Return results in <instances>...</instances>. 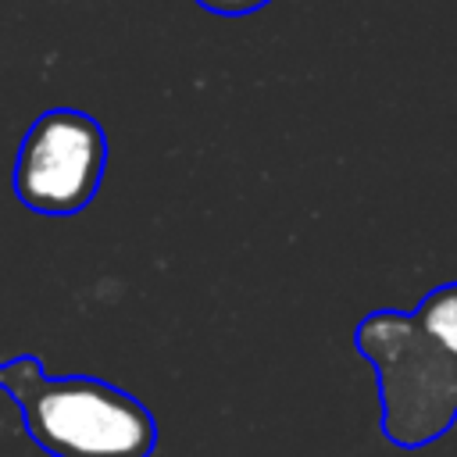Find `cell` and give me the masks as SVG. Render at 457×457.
Here are the masks:
<instances>
[{
	"mask_svg": "<svg viewBox=\"0 0 457 457\" xmlns=\"http://www.w3.org/2000/svg\"><path fill=\"white\" fill-rule=\"evenodd\" d=\"M0 389L50 457H150L157 446L150 407L104 378L46 375L39 357L21 353L0 364Z\"/></svg>",
	"mask_w": 457,
	"mask_h": 457,
	"instance_id": "6da1fadb",
	"label": "cell"
},
{
	"mask_svg": "<svg viewBox=\"0 0 457 457\" xmlns=\"http://www.w3.org/2000/svg\"><path fill=\"white\" fill-rule=\"evenodd\" d=\"M411 318L418 321V328L457 364V282L436 286L414 311Z\"/></svg>",
	"mask_w": 457,
	"mask_h": 457,
	"instance_id": "277c9868",
	"label": "cell"
},
{
	"mask_svg": "<svg viewBox=\"0 0 457 457\" xmlns=\"http://www.w3.org/2000/svg\"><path fill=\"white\" fill-rule=\"evenodd\" d=\"M196 4L207 7L211 14H221V18H243V14L261 11V7L271 4V0H196Z\"/></svg>",
	"mask_w": 457,
	"mask_h": 457,
	"instance_id": "5b68a950",
	"label": "cell"
},
{
	"mask_svg": "<svg viewBox=\"0 0 457 457\" xmlns=\"http://www.w3.org/2000/svg\"><path fill=\"white\" fill-rule=\"evenodd\" d=\"M104 125L86 111L50 107L21 136L14 161V196L36 214H79L93 204L104 182Z\"/></svg>",
	"mask_w": 457,
	"mask_h": 457,
	"instance_id": "3957f363",
	"label": "cell"
},
{
	"mask_svg": "<svg viewBox=\"0 0 457 457\" xmlns=\"http://www.w3.org/2000/svg\"><path fill=\"white\" fill-rule=\"evenodd\" d=\"M357 353L375 368L382 436L414 450L457 421V364L418 328L407 311H371L353 332Z\"/></svg>",
	"mask_w": 457,
	"mask_h": 457,
	"instance_id": "7a4b0ae2",
	"label": "cell"
}]
</instances>
